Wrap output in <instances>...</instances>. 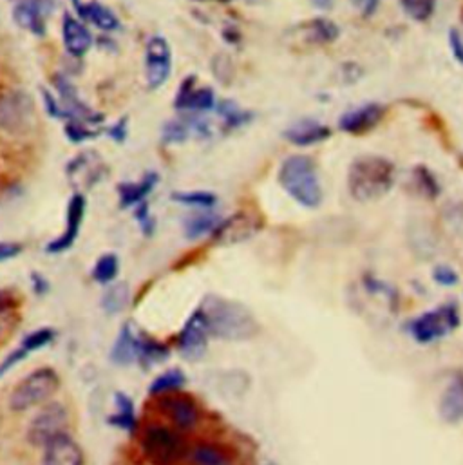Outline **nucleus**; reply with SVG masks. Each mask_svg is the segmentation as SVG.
I'll list each match as a JSON object with an SVG mask.
<instances>
[{
	"label": "nucleus",
	"instance_id": "f257e3e1",
	"mask_svg": "<svg viewBox=\"0 0 463 465\" xmlns=\"http://www.w3.org/2000/svg\"><path fill=\"white\" fill-rule=\"evenodd\" d=\"M199 309L205 316L210 337L223 341H247L259 332L254 314L236 300L208 295Z\"/></svg>",
	"mask_w": 463,
	"mask_h": 465
},
{
	"label": "nucleus",
	"instance_id": "f03ea898",
	"mask_svg": "<svg viewBox=\"0 0 463 465\" xmlns=\"http://www.w3.org/2000/svg\"><path fill=\"white\" fill-rule=\"evenodd\" d=\"M395 167L391 162L378 156L357 160L348 176V187L357 201H375L393 189Z\"/></svg>",
	"mask_w": 463,
	"mask_h": 465
},
{
	"label": "nucleus",
	"instance_id": "7ed1b4c3",
	"mask_svg": "<svg viewBox=\"0 0 463 465\" xmlns=\"http://www.w3.org/2000/svg\"><path fill=\"white\" fill-rule=\"evenodd\" d=\"M281 187L302 207L316 208L323 201V189L316 165L306 156H290L279 171Z\"/></svg>",
	"mask_w": 463,
	"mask_h": 465
},
{
	"label": "nucleus",
	"instance_id": "20e7f679",
	"mask_svg": "<svg viewBox=\"0 0 463 465\" xmlns=\"http://www.w3.org/2000/svg\"><path fill=\"white\" fill-rule=\"evenodd\" d=\"M60 387V376L51 368H40L29 373L10 397V410L15 413L35 408L51 399Z\"/></svg>",
	"mask_w": 463,
	"mask_h": 465
},
{
	"label": "nucleus",
	"instance_id": "39448f33",
	"mask_svg": "<svg viewBox=\"0 0 463 465\" xmlns=\"http://www.w3.org/2000/svg\"><path fill=\"white\" fill-rule=\"evenodd\" d=\"M459 326V309L454 302H445L411 323V335L417 342L429 344L450 335Z\"/></svg>",
	"mask_w": 463,
	"mask_h": 465
},
{
	"label": "nucleus",
	"instance_id": "423d86ee",
	"mask_svg": "<svg viewBox=\"0 0 463 465\" xmlns=\"http://www.w3.org/2000/svg\"><path fill=\"white\" fill-rule=\"evenodd\" d=\"M160 351H162V344L158 341L143 337L136 334L130 325H125L114 342L111 359L120 366H127L132 362L148 366L156 362Z\"/></svg>",
	"mask_w": 463,
	"mask_h": 465
},
{
	"label": "nucleus",
	"instance_id": "0eeeda50",
	"mask_svg": "<svg viewBox=\"0 0 463 465\" xmlns=\"http://www.w3.org/2000/svg\"><path fill=\"white\" fill-rule=\"evenodd\" d=\"M141 449L152 465H173L181 458V438L169 427L154 424L141 436Z\"/></svg>",
	"mask_w": 463,
	"mask_h": 465
},
{
	"label": "nucleus",
	"instance_id": "6e6552de",
	"mask_svg": "<svg viewBox=\"0 0 463 465\" xmlns=\"http://www.w3.org/2000/svg\"><path fill=\"white\" fill-rule=\"evenodd\" d=\"M35 120L33 100L28 93L13 89L0 97V129L10 134H24Z\"/></svg>",
	"mask_w": 463,
	"mask_h": 465
},
{
	"label": "nucleus",
	"instance_id": "1a4fd4ad",
	"mask_svg": "<svg viewBox=\"0 0 463 465\" xmlns=\"http://www.w3.org/2000/svg\"><path fill=\"white\" fill-rule=\"evenodd\" d=\"M173 72V51L164 37H152L145 47V76L150 89H160Z\"/></svg>",
	"mask_w": 463,
	"mask_h": 465
},
{
	"label": "nucleus",
	"instance_id": "9d476101",
	"mask_svg": "<svg viewBox=\"0 0 463 465\" xmlns=\"http://www.w3.org/2000/svg\"><path fill=\"white\" fill-rule=\"evenodd\" d=\"M67 424H69L67 410L58 402H51L31 420L28 429V440L31 445L46 447L55 436L65 433Z\"/></svg>",
	"mask_w": 463,
	"mask_h": 465
},
{
	"label": "nucleus",
	"instance_id": "9b49d317",
	"mask_svg": "<svg viewBox=\"0 0 463 465\" xmlns=\"http://www.w3.org/2000/svg\"><path fill=\"white\" fill-rule=\"evenodd\" d=\"M261 228V219L254 214H234L219 223L214 232V241L217 245H236L250 240Z\"/></svg>",
	"mask_w": 463,
	"mask_h": 465
},
{
	"label": "nucleus",
	"instance_id": "f8f14e48",
	"mask_svg": "<svg viewBox=\"0 0 463 465\" xmlns=\"http://www.w3.org/2000/svg\"><path fill=\"white\" fill-rule=\"evenodd\" d=\"M86 207H88L86 198L82 194H74L71 198V201L67 205V217H65L67 224H65L63 234H60L51 243H47V247H46L47 254H62L74 245L76 238H79V234H80L84 217H86Z\"/></svg>",
	"mask_w": 463,
	"mask_h": 465
},
{
	"label": "nucleus",
	"instance_id": "ddd939ff",
	"mask_svg": "<svg viewBox=\"0 0 463 465\" xmlns=\"http://www.w3.org/2000/svg\"><path fill=\"white\" fill-rule=\"evenodd\" d=\"M51 0H21L13 10V21L19 28L37 35H46V21L53 12Z\"/></svg>",
	"mask_w": 463,
	"mask_h": 465
},
{
	"label": "nucleus",
	"instance_id": "4468645a",
	"mask_svg": "<svg viewBox=\"0 0 463 465\" xmlns=\"http://www.w3.org/2000/svg\"><path fill=\"white\" fill-rule=\"evenodd\" d=\"M208 326L205 321V316L201 309L198 308L196 312L189 317L181 335H180V350L185 359L189 360H198L203 357L208 342Z\"/></svg>",
	"mask_w": 463,
	"mask_h": 465
},
{
	"label": "nucleus",
	"instance_id": "2eb2a0df",
	"mask_svg": "<svg viewBox=\"0 0 463 465\" xmlns=\"http://www.w3.org/2000/svg\"><path fill=\"white\" fill-rule=\"evenodd\" d=\"M42 465H84V451L72 436L62 433L46 445Z\"/></svg>",
	"mask_w": 463,
	"mask_h": 465
},
{
	"label": "nucleus",
	"instance_id": "dca6fc26",
	"mask_svg": "<svg viewBox=\"0 0 463 465\" xmlns=\"http://www.w3.org/2000/svg\"><path fill=\"white\" fill-rule=\"evenodd\" d=\"M105 174V164L97 152H82L67 165V176L71 183H82L93 187Z\"/></svg>",
	"mask_w": 463,
	"mask_h": 465
},
{
	"label": "nucleus",
	"instance_id": "f3484780",
	"mask_svg": "<svg viewBox=\"0 0 463 465\" xmlns=\"http://www.w3.org/2000/svg\"><path fill=\"white\" fill-rule=\"evenodd\" d=\"M160 408L180 429H190L199 420V406L189 395H167Z\"/></svg>",
	"mask_w": 463,
	"mask_h": 465
},
{
	"label": "nucleus",
	"instance_id": "a211bd4d",
	"mask_svg": "<svg viewBox=\"0 0 463 465\" xmlns=\"http://www.w3.org/2000/svg\"><path fill=\"white\" fill-rule=\"evenodd\" d=\"M196 79L190 76L187 79L176 97L174 107L183 109V111H192V113H208L215 107V95L210 88H194Z\"/></svg>",
	"mask_w": 463,
	"mask_h": 465
},
{
	"label": "nucleus",
	"instance_id": "6ab92c4d",
	"mask_svg": "<svg viewBox=\"0 0 463 465\" xmlns=\"http://www.w3.org/2000/svg\"><path fill=\"white\" fill-rule=\"evenodd\" d=\"M62 38L63 47L71 56H84L93 47V35L91 31L71 15H63L62 21Z\"/></svg>",
	"mask_w": 463,
	"mask_h": 465
},
{
	"label": "nucleus",
	"instance_id": "aec40b11",
	"mask_svg": "<svg viewBox=\"0 0 463 465\" xmlns=\"http://www.w3.org/2000/svg\"><path fill=\"white\" fill-rule=\"evenodd\" d=\"M383 116V107L378 104H367L357 109H351L348 113L342 114L339 127L344 132H351V134H360L366 131H371L373 127H376V123L382 120Z\"/></svg>",
	"mask_w": 463,
	"mask_h": 465
},
{
	"label": "nucleus",
	"instance_id": "412c9836",
	"mask_svg": "<svg viewBox=\"0 0 463 465\" xmlns=\"http://www.w3.org/2000/svg\"><path fill=\"white\" fill-rule=\"evenodd\" d=\"M438 411L442 420L447 424L463 422V375H456L449 382L442 393Z\"/></svg>",
	"mask_w": 463,
	"mask_h": 465
},
{
	"label": "nucleus",
	"instance_id": "4be33fe9",
	"mask_svg": "<svg viewBox=\"0 0 463 465\" xmlns=\"http://www.w3.org/2000/svg\"><path fill=\"white\" fill-rule=\"evenodd\" d=\"M330 136H332L330 127L321 122H316V120H300L284 132V138L290 143L299 145V147L321 143V141L328 140Z\"/></svg>",
	"mask_w": 463,
	"mask_h": 465
},
{
	"label": "nucleus",
	"instance_id": "5701e85b",
	"mask_svg": "<svg viewBox=\"0 0 463 465\" xmlns=\"http://www.w3.org/2000/svg\"><path fill=\"white\" fill-rule=\"evenodd\" d=\"M158 183V174L150 173L143 176L141 182L138 183H120L118 185V196H120V207L129 208V207H138L145 203V198L154 190Z\"/></svg>",
	"mask_w": 463,
	"mask_h": 465
},
{
	"label": "nucleus",
	"instance_id": "b1692460",
	"mask_svg": "<svg viewBox=\"0 0 463 465\" xmlns=\"http://www.w3.org/2000/svg\"><path fill=\"white\" fill-rule=\"evenodd\" d=\"M76 10H79V13L86 21H89L91 24H95L102 31H116L120 28L118 17L109 8H105L104 4L95 3V0H91V3L79 4V6H76Z\"/></svg>",
	"mask_w": 463,
	"mask_h": 465
},
{
	"label": "nucleus",
	"instance_id": "393cba45",
	"mask_svg": "<svg viewBox=\"0 0 463 465\" xmlns=\"http://www.w3.org/2000/svg\"><path fill=\"white\" fill-rule=\"evenodd\" d=\"M194 465H232V456L217 444H199L190 452Z\"/></svg>",
	"mask_w": 463,
	"mask_h": 465
},
{
	"label": "nucleus",
	"instance_id": "a878e982",
	"mask_svg": "<svg viewBox=\"0 0 463 465\" xmlns=\"http://www.w3.org/2000/svg\"><path fill=\"white\" fill-rule=\"evenodd\" d=\"M114 406H116V413L109 418V424H113L114 427L125 429V431H134L136 429V415H134L132 401L123 393H116Z\"/></svg>",
	"mask_w": 463,
	"mask_h": 465
},
{
	"label": "nucleus",
	"instance_id": "bb28decb",
	"mask_svg": "<svg viewBox=\"0 0 463 465\" xmlns=\"http://www.w3.org/2000/svg\"><path fill=\"white\" fill-rule=\"evenodd\" d=\"M221 219L214 214H198L185 223V236L189 240H199L203 236L214 234L215 228L219 226Z\"/></svg>",
	"mask_w": 463,
	"mask_h": 465
},
{
	"label": "nucleus",
	"instance_id": "cd10ccee",
	"mask_svg": "<svg viewBox=\"0 0 463 465\" xmlns=\"http://www.w3.org/2000/svg\"><path fill=\"white\" fill-rule=\"evenodd\" d=\"M185 380L187 376L181 369H169L152 380V384L148 385V393L150 395L171 393L174 390H180V387L185 384Z\"/></svg>",
	"mask_w": 463,
	"mask_h": 465
},
{
	"label": "nucleus",
	"instance_id": "c85d7f7f",
	"mask_svg": "<svg viewBox=\"0 0 463 465\" xmlns=\"http://www.w3.org/2000/svg\"><path fill=\"white\" fill-rule=\"evenodd\" d=\"M217 114L219 118L223 120V125H226L228 129H238V127H243L247 125L250 120H252V114L243 111L238 104L234 102H221L217 106Z\"/></svg>",
	"mask_w": 463,
	"mask_h": 465
},
{
	"label": "nucleus",
	"instance_id": "c756f323",
	"mask_svg": "<svg viewBox=\"0 0 463 465\" xmlns=\"http://www.w3.org/2000/svg\"><path fill=\"white\" fill-rule=\"evenodd\" d=\"M118 270H120L118 258L114 254H105L97 261L93 268V279L100 284H109L116 279Z\"/></svg>",
	"mask_w": 463,
	"mask_h": 465
},
{
	"label": "nucleus",
	"instance_id": "7c9ffc66",
	"mask_svg": "<svg viewBox=\"0 0 463 465\" xmlns=\"http://www.w3.org/2000/svg\"><path fill=\"white\" fill-rule=\"evenodd\" d=\"M129 302V286L127 284H114L104 295L102 306L107 314H120Z\"/></svg>",
	"mask_w": 463,
	"mask_h": 465
},
{
	"label": "nucleus",
	"instance_id": "2f4dec72",
	"mask_svg": "<svg viewBox=\"0 0 463 465\" xmlns=\"http://www.w3.org/2000/svg\"><path fill=\"white\" fill-rule=\"evenodd\" d=\"M400 6L413 21L424 22L434 13L436 0H400Z\"/></svg>",
	"mask_w": 463,
	"mask_h": 465
},
{
	"label": "nucleus",
	"instance_id": "473e14b6",
	"mask_svg": "<svg viewBox=\"0 0 463 465\" xmlns=\"http://www.w3.org/2000/svg\"><path fill=\"white\" fill-rule=\"evenodd\" d=\"M173 199L176 203H183L189 207H199V208H212L217 203V196L205 190H190V192H174Z\"/></svg>",
	"mask_w": 463,
	"mask_h": 465
},
{
	"label": "nucleus",
	"instance_id": "72a5a7b5",
	"mask_svg": "<svg viewBox=\"0 0 463 465\" xmlns=\"http://www.w3.org/2000/svg\"><path fill=\"white\" fill-rule=\"evenodd\" d=\"M307 28H310V38L314 42H319V44L333 42L339 37V28L326 19H317Z\"/></svg>",
	"mask_w": 463,
	"mask_h": 465
},
{
	"label": "nucleus",
	"instance_id": "f704fd0d",
	"mask_svg": "<svg viewBox=\"0 0 463 465\" xmlns=\"http://www.w3.org/2000/svg\"><path fill=\"white\" fill-rule=\"evenodd\" d=\"M189 136H190V127L181 120H171L162 129L164 143H183L187 141Z\"/></svg>",
	"mask_w": 463,
	"mask_h": 465
},
{
	"label": "nucleus",
	"instance_id": "c9c22d12",
	"mask_svg": "<svg viewBox=\"0 0 463 465\" xmlns=\"http://www.w3.org/2000/svg\"><path fill=\"white\" fill-rule=\"evenodd\" d=\"M91 123L82 122V120H69L65 125V136L72 141V143H82L89 138H95L98 134V131L89 127Z\"/></svg>",
	"mask_w": 463,
	"mask_h": 465
},
{
	"label": "nucleus",
	"instance_id": "e433bc0d",
	"mask_svg": "<svg viewBox=\"0 0 463 465\" xmlns=\"http://www.w3.org/2000/svg\"><path fill=\"white\" fill-rule=\"evenodd\" d=\"M53 339H55V332L49 330V328H42V330H37V332L26 335L21 346H22L28 353H31V351H37V350L46 348L47 344L53 342Z\"/></svg>",
	"mask_w": 463,
	"mask_h": 465
},
{
	"label": "nucleus",
	"instance_id": "4c0bfd02",
	"mask_svg": "<svg viewBox=\"0 0 463 465\" xmlns=\"http://www.w3.org/2000/svg\"><path fill=\"white\" fill-rule=\"evenodd\" d=\"M415 180L420 187V190L427 196V198H436L438 192H440V187H438V182L436 178L433 176V173L425 167H418L415 171Z\"/></svg>",
	"mask_w": 463,
	"mask_h": 465
},
{
	"label": "nucleus",
	"instance_id": "58836bf2",
	"mask_svg": "<svg viewBox=\"0 0 463 465\" xmlns=\"http://www.w3.org/2000/svg\"><path fill=\"white\" fill-rule=\"evenodd\" d=\"M29 357V353L22 348V346H19L17 350H13L12 353H8V357L0 362V376L3 375H6L8 371H12L19 362H22L24 359H28Z\"/></svg>",
	"mask_w": 463,
	"mask_h": 465
},
{
	"label": "nucleus",
	"instance_id": "ea45409f",
	"mask_svg": "<svg viewBox=\"0 0 463 465\" xmlns=\"http://www.w3.org/2000/svg\"><path fill=\"white\" fill-rule=\"evenodd\" d=\"M134 217L136 221L139 223L143 234L145 236H150L154 232V219L150 217V212H148V205L147 203H141L136 207V212H134Z\"/></svg>",
	"mask_w": 463,
	"mask_h": 465
},
{
	"label": "nucleus",
	"instance_id": "a19ab883",
	"mask_svg": "<svg viewBox=\"0 0 463 465\" xmlns=\"http://www.w3.org/2000/svg\"><path fill=\"white\" fill-rule=\"evenodd\" d=\"M433 277L442 286H454L458 283V274L450 266H445V265L436 266L433 272Z\"/></svg>",
	"mask_w": 463,
	"mask_h": 465
},
{
	"label": "nucleus",
	"instance_id": "79ce46f5",
	"mask_svg": "<svg viewBox=\"0 0 463 465\" xmlns=\"http://www.w3.org/2000/svg\"><path fill=\"white\" fill-rule=\"evenodd\" d=\"M449 46H450L454 58L463 65V40L456 30H450V33H449Z\"/></svg>",
	"mask_w": 463,
	"mask_h": 465
},
{
	"label": "nucleus",
	"instance_id": "37998d69",
	"mask_svg": "<svg viewBox=\"0 0 463 465\" xmlns=\"http://www.w3.org/2000/svg\"><path fill=\"white\" fill-rule=\"evenodd\" d=\"M22 252V245L19 243H0V263L15 259L17 256H21Z\"/></svg>",
	"mask_w": 463,
	"mask_h": 465
},
{
	"label": "nucleus",
	"instance_id": "c03bdc74",
	"mask_svg": "<svg viewBox=\"0 0 463 465\" xmlns=\"http://www.w3.org/2000/svg\"><path fill=\"white\" fill-rule=\"evenodd\" d=\"M351 3L366 17H371L376 12V8H378V0H351Z\"/></svg>",
	"mask_w": 463,
	"mask_h": 465
},
{
	"label": "nucleus",
	"instance_id": "a18cd8bd",
	"mask_svg": "<svg viewBox=\"0 0 463 465\" xmlns=\"http://www.w3.org/2000/svg\"><path fill=\"white\" fill-rule=\"evenodd\" d=\"M109 134H111V138H113L116 143H123V140L127 138V122H125V120H120L114 127H111Z\"/></svg>",
	"mask_w": 463,
	"mask_h": 465
},
{
	"label": "nucleus",
	"instance_id": "49530a36",
	"mask_svg": "<svg viewBox=\"0 0 463 465\" xmlns=\"http://www.w3.org/2000/svg\"><path fill=\"white\" fill-rule=\"evenodd\" d=\"M31 279H33V292H35L37 295H44V293H47V290H49V283L46 281V277H42L40 274H33Z\"/></svg>",
	"mask_w": 463,
	"mask_h": 465
},
{
	"label": "nucleus",
	"instance_id": "de8ad7c7",
	"mask_svg": "<svg viewBox=\"0 0 463 465\" xmlns=\"http://www.w3.org/2000/svg\"><path fill=\"white\" fill-rule=\"evenodd\" d=\"M8 306H10V297L4 292H0V312L8 309Z\"/></svg>",
	"mask_w": 463,
	"mask_h": 465
},
{
	"label": "nucleus",
	"instance_id": "09e8293b",
	"mask_svg": "<svg viewBox=\"0 0 463 465\" xmlns=\"http://www.w3.org/2000/svg\"><path fill=\"white\" fill-rule=\"evenodd\" d=\"M314 4L317 8H323V10H328L332 6V0H314Z\"/></svg>",
	"mask_w": 463,
	"mask_h": 465
},
{
	"label": "nucleus",
	"instance_id": "8fccbe9b",
	"mask_svg": "<svg viewBox=\"0 0 463 465\" xmlns=\"http://www.w3.org/2000/svg\"><path fill=\"white\" fill-rule=\"evenodd\" d=\"M217 3H228V0H217Z\"/></svg>",
	"mask_w": 463,
	"mask_h": 465
},
{
	"label": "nucleus",
	"instance_id": "3c124183",
	"mask_svg": "<svg viewBox=\"0 0 463 465\" xmlns=\"http://www.w3.org/2000/svg\"><path fill=\"white\" fill-rule=\"evenodd\" d=\"M76 3H80V0H72V4H76Z\"/></svg>",
	"mask_w": 463,
	"mask_h": 465
}]
</instances>
